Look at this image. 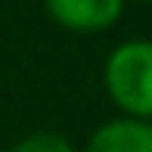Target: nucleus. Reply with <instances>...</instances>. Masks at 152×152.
Here are the masks:
<instances>
[{
    "label": "nucleus",
    "instance_id": "obj_5",
    "mask_svg": "<svg viewBox=\"0 0 152 152\" xmlns=\"http://www.w3.org/2000/svg\"><path fill=\"white\" fill-rule=\"evenodd\" d=\"M143 3H152V0H143Z\"/></svg>",
    "mask_w": 152,
    "mask_h": 152
},
{
    "label": "nucleus",
    "instance_id": "obj_3",
    "mask_svg": "<svg viewBox=\"0 0 152 152\" xmlns=\"http://www.w3.org/2000/svg\"><path fill=\"white\" fill-rule=\"evenodd\" d=\"M84 152H152V121L109 118L90 134Z\"/></svg>",
    "mask_w": 152,
    "mask_h": 152
},
{
    "label": "nucleus",
    "instance_id": "obj_2",
    "mask_svg": "<svg viewBox=\"0 0 152 152\" xmlns=\"http://www.w3.org/2000/svg\"><path fill=\"white\" fill-rule=\"evenodd\" d=\"M44 6L59 28L75 34L109 31L124 12V0H44Z\"/></svg>",
    "mask_w": 152,
    "mask_h": 152
},
{
    "label": "nucleus",
    "instance_id": "obj_1",
    "mask_svg": "<svg viewBox=\"0 0 152 152\" xmlns=\"http://www.w3.org/2000/svg\"><path fill=\"white\" fill-rule=\"evenodd\" d=\"M102 84L124 118L152 121V40H121L106 56Z\"/></svg>",
    "mask_w": 152,
    "mask_h": 152
},
{
    "label": "nucleus",
    "instance_id": "obj_4",
    "mask_svg": "<svg viewBox=\"0 0 152 152\" xmlns=\"http://www.w3.org/2000/svg\"><path fill=\"white\" fill-rule=\"evenodd\" d=\"M10 152H78L72 146V140L62 134H53V130H37V134L19 140Z\"/></svg>",
    "mask_w": 152,
    "mask_h": 152
}]
</instances>
